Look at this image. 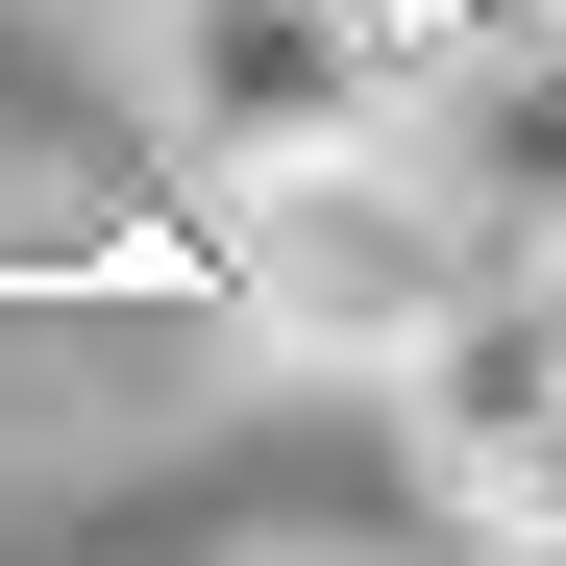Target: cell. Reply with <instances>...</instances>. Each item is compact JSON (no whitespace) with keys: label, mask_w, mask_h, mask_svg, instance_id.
<instances>
[{"label":"cell","mask_w":566,"mask_h":566,"mask_svg":"<svg viewBox=\"0 0 566 566\" xmlns=\"http://www.w3.org/2000/svg\"><path fill=\"white\" fill-rule=\"evenodd\" d=\"M222 271H247V321H271V345L395 369L468 271H517V247L395 148V99H369V124H321V148H247V172H222Z\"/></svg>","instance_id":"cell-1"},{"label":"cell","mask_w":566,"mask_h":566,"mask_svg":"<svg viewBox=\"0 0 566 566\" xmlns=\"http://www.w3.org/2000/svg\"><path fill=\"white\" fill-rule=\"evenodd\" d=\"M395 148L542 271V247H566V0H468V25H419V50H395Z\"/></svg>","instance_id":"cell-2"},{"label":"cell","mask_w":566,"mask_h":566,"mask_svg":"<svg viewBox=\"0 0 566 566\" xmlns=\"http://www.w3.org/2000/svg\"><path fill=\"white\" fill-rule=\"evenodd\" d=\"M369 99H395V25H369V0H172V124H198L222 172L247 148H321Z\"/></svg>","instance_id":"cell-3"},{"label":"cell","mask_w":566,"mask_h":566,"mask_svg":"<svg viewBox=\"0 0 566 566\" xmlns=\"http://www.w3.org/2000/svg\"><path fill=\"white\" fill-rule=\"evenodd\" d=\"M468 517H517V542H566V395L517 419V468H493V493H468Z\"/></svg>","instance_id":"cell-4"}]
</instances>
